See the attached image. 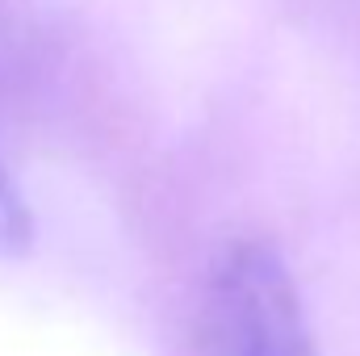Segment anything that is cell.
<instances>
[{"label": "cell", "instance_id": "6da1fadb", "mask_svg": "<svg viewBox=\"0 0 360 356\" xmlns=\"http://www.w3.org/2000/svg\"><path fill=\"white\" fill-rule=\"evenodd\" d=\"M201 356H319L285 256L264 239L222 252L205 285Z\"/></svg>", "mask_w": 360, "mask_h": 356}, {"label": "cell", "instance_id": "7a4b0ae2", "mask_svg": "<svg viewBox=\"0 0 360 356\" xmlns=\"http://www.w3.org/2000/svg\"><path fill=\"white\" fill-rule=\"evenodd\" d=\"M30 235H34L30 210H25V201H21L13 177H8L4 164H0V252H4V256L25 252V248H30Z\"/></svg>", "mask_w": 360, "mask_h": 356}]
</instances>
